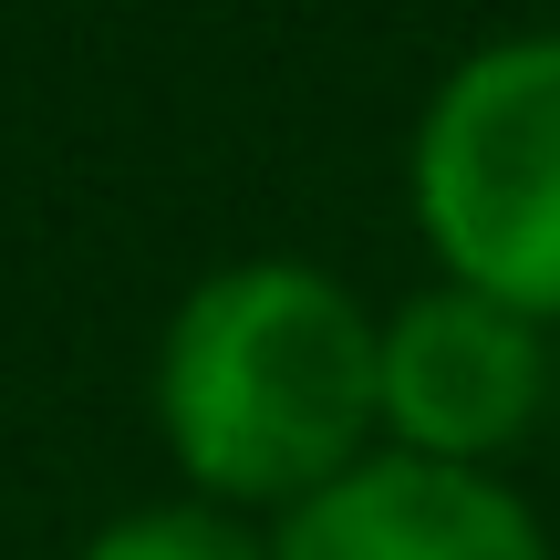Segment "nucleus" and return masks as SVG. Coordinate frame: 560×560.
I'll return each instance as SVG.
<instances>
[{
    "mask_svg": "<svg viewBox=\"0 0 560 560\" xmlns=\"http://www.w3.org/2000/svg\"><path fill=\"white\" fill-rule=\"evenodd\" d=\"M384 312L342 270L260 249L219 260L156 332V436L187 499L291 520L384 446Z\"/></svg>",
    "mask_w": 560,
    "mask_h": 560,
    "instance_id": "f257e3e1",
    "label": "nucleus"
},
{
    "mask_svg": "<svg viewBox=\"0 0 560 560\" xmlns=\"http://www.w3.org/2000/svg\"><path fill=\"white\" fill-rule=\"evenodd\" d=\"M405 208L436 280L540 332L560 322V21L446 62L405 145Z\"/></svg>",
    "mask_w": 560,
    "mask_h": 560,
    "instance_id": "f03ea898",
    "label": "nucleus"
},
{
    "mask_svg": "<svg viewBox=\"0 0 560 560\" xmlns=\"http://www.w3.org/2000/svg\"><path fill=\"white\" fill-rule=\"evenodd\" d=\"M384 446L436 467H499L550 405V332L499 301L425 280L384 312Z\"/></svg>",
    "mask_w": 560,
    "mask_h": 560,
    "instance_id": "7ed1b4c3",
    "label": "nucleus"
},
{
    "mask_svg": "<svg viewBox=\"0 0 560 560\" xmlns=\"http://www.w3.org/2000/svg\"><path fill=\"white\" fill-rule=\"evenodd\" d=\"M270 560H560L540 509L499 467H436V457H374L270 520Z\"/></svg>",
    "mask_w": 560,
    "mask_h": 560,
    "instance_id": "20e7f679",
    "label": "nucleus"
},
{
    "mask_svg": "<svg viewBox=\"0 0 560 560\" xmlns=\"http://www.w3.org/2000/svg\"><path fill=\"white\" fill-rule=\"evenodd\" d=\"M73 560H270V520H240L219 499H145L115 509Z\"/></svg>",
    "mask_w": 560,
    "mask_h": 560,
    "instance_id": "39448f33",
    "label": "nucleus"
}]
</instances>
